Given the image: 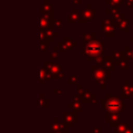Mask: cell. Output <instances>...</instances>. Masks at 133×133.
Masks as SVG:
<instances>
[{"mask_svg":"<svg viewBox=\"0 0 133 133\" xmlns=\"http://www.w3.org/2000/svg\"><path fill=\"white\" fill-rule=\"evenodd\" d=\"M104 51V45L100 39H88L84 43L83 47V54L88 57V59H96L97 61H101L102 55Z\"/></svg>","mask_w":133,"mask_h":133,"instance_id":"6da1fadb","label":"cell"},{"mask_svg":"<svg viewBox=\"0 0 133 133\" xmlns=\"http://www.w3.org/2000/svg\"><path fill=\"white\" fill-rule=\"evenodd\" d=\"M106 107L110 112H117L121 109V102L116 98H111L107 101Z\"/></svg>","mask_w":133,"mask_h":133,"instance_id":"7a4b0ae2","label":"cell"},{"mask_svg":"<svg viewBox=\"0 0 133 133\" xmlns=\"http://www.w3.org/2000/svg\"><path fill=\"white\" fill-rule=\"evenodd\" d=\"M112 21L109 19H105L103 20V25H102V30L106 33L107 36H111L114 35V27L112 26Z\"/></svg>","mask_w":133,"mask_h":133,"instance_id":"3957f363","label":"cell"},{"mask_svg":"<svg viewBox=\"0 0 133 133\" xmlns=\"http://www.w3.org/2000/svg\"><path fill=\"white\" fill-rule=\"evenodd\" d=\"M96 10L94 8H86L82 11L81 16H79V18H82L84 21H89L94 18V15H95Z\"/></svg>","mask_w":133,"mask_h":133,"instance_id":"277c9868","label":"cell"},{"mask_svg":"<svg viewBox=\"0 0 133 133\" xmlns=\"http://www.w3.org/2000/svg\"><path fill=\"white\" fill-rule=\"evenodd\" d=\"M63 41H64V42H62V43H60V44H59V47L61 48V50H62V51H65V50L72 49V47L76 45V44H75V43H73V41H72V39H70L69 37H64V38H63Z\"/></svg>","mask_w":133,"mask_h":133,"instance_id":"5b68a950","label":"cell"},{"mask_svg":"<svg viewBox=\"0 0 133 133\" xmlns=\"http://www.w3.org/2000/svg\"><path fill=\"white\" fill-rule=\"evenodd\" d=\"M42 12H44V15H47L48 16V12L52 14V6L49 4V3H44L42 5Z\"/></svg>","mask_w":133,"mask_h":133,"instance_id":"8992f818","label":"cell"},{"mask_svg":"<svg viewBox=\"0 0 133 133\" xmlns=\"http://www.w3.org/2000/svg\"><path fill=\"white\" fill-rule=\"evenodd\" d=\"M118 25H119V28L125 30V31H129V21L127 19H124L122 21L118 22Z\"/></svg>","mask_w":133,"mask_h":133,"instance_id":"52a82bcc","label":"cell"},{"mask_svg":"<svg viewBox=\"0 0 133 133\" xmlns=\"http://www.w3.org/2000/svg\"><path fill=\"white\" fill-rule=\"evenodd\" d=\"M102 62H103L105 65H107L108 68H110V69H114V66H113V60H112L111 57H105V58L102 60Z\"/></svg>","mask_w":133,"mask_h":133,"instance_id":"ba28073f","label":"cell"},{"mask_svg":"<svg viewBox=\"0 0 133 133\" xmlns=\"http://www.w3.org/2000/svg\"><path fill=\"white\" fill-rule=\"evenodd\" d=\"M79 20V15L77 14L76 10H74L72 14L69 15V22H75V21H78Z\"/></svg>","mask_w":133,"mask_h":133,"instance_id":"9c48e42d","label":"cell"},{"mask_svg":"<svg viewBox=\"0 0 133 133\" xmlns=\"http://www.w3.org/2000/svg\"><path fill=\"white\" fill-rule=\"evenodd\" d=\"M53 23L57 26V27H61L62 26V24H63V22H62V20L61 19H57V20H54L53 21Z\"/></svg>","mask_w":133,"mask_h":133,"instance_id":"30bf717a","label":"cell"},{"mask_svg":"<svg viewBox=\"0 0 133 133\" xmlns=\"http://www.w3.org/2000/svg\"><path fill=\"white\" fill-rule=\"evenodd\" d=\"M124 1L126 2V6L127 7L132 8V6H133V0H124Z\"/></svg>","mask_w":133,"mask_h":133,"instance_id":"8fae6325","label":"cell"},{"mask_svg":"<svg viewBox=\"0 0 133 133\" xmlns=\"http://www.w3.org/2000/svg\"><path fill=\"white\" fill-rule=\"evenodd\" d=\"M56 57H57V53H56V52H55V53H54V52H51V54H50V59L53 60V59H55Z\"/></svg>","mask_w":133,"mask_h":133,"instance_id":"7c38bea8","label":"cell"}]
</instances>
